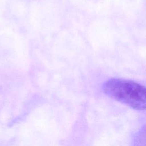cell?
Returning a JSON list of instances; mask_svg holds the SVG:
<instances>
[{
    "instance_id": "6da1fadb",
    "label": "cell",
    "mask_w": 146,
    "mask_h": 146,
    "mask_svg": "<svg viewBox=\"0 0 146 146\" xmlns=\"http://www.w3.org/2000/svg\"><path fill=\"white\" fill-rule=\"evenodd\" d=\"M104 92L110 98L137 110L146 106V90L144 86L134 81L111 78L103 86Z\"/></svg>"
}]
</instances>
